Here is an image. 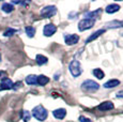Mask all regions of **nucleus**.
I'll return each mask as SVG.
<instances>
[{
    "label": "nucleus",
    "mask_w": 123,
    "mask_h": 122,
    "mask_svg": "<svg viewBox=\"0 0 123 122\" xmlns=\"http://www.w3.org/2000/svg\"><path fill=\"white\" fill-rule=\"evenodd\" d=\"M98 108L102 110V111H107V110H110L113 108V104L110 101H106V102H103L101 103L100 105L98 106Z\"/></svg>",
    "instance_id": "obj_10"
},
{
    "label": "nucleus",
    "mask_w": 123,
    "mask_h": 122,
    "mask_svg": "<svg viewBox=\"0 0 123 122\" xmlns=\"http://www.w3.org/2000/svg\"><path fill=\"white\" fill-rule=\"evenodd\" d=\"M81 88L84 89V90H86V91H89V92H93V91L98 90L100 85H98L96 81L88 79V80L84 81V83L81 84Z\"/></svg>",
    "instance_id": "obj_3"
},
{
    "label": "nucleus",
    "mask_w": 123,
    "mask_h": 122,
    "mask_svg": "<svg viewBox=\"0 0 123 122\" xmlns=\"http://www.w3.org/2000/svg\"><path fill=\"white\" fill-rule=\"evenodd\" d=\"M79 121L80 122H91V120L88 118H86V117H80L79 118Z\"/></svg>",
    "instance_id": "obj_24"
},
{
    "label": "nucleus",
    "mask_w": 123,
    "mask_h": 122,
    "mask_svg": "<svg viewBox=\"0 0 123 122\" xmlns=\"http://www.w3.org/2000/svg\"><path fill=\"white\" fill-rule=\"evenodd\" d=\"M0 75H1V73H0Z\"/></svg>",
    "instance_id": "obj_27"
},
{
    "label": "nucleus",
    "mask_w": 123,
    "mask_h": 122,
    "mask_svg": "<svg viewBox=\"0 0 123 122\" xmlns=\"http://www.w3.org/2000/svg\"><path fill=\"white\" fill-rule=\"evenodd\" d=\"M57 13V9L55 6H45L44 9H42L41 11V15L42 17L47 18V17H51Z\"/></svg>",
    "instance_id": "obj_4"
},
{
    "label": "nucleus",
    "mask_w": 123,
    "mask_h": 122,
    "mask_svg": "<svg viewBox=\"0 0 123 122\" xmlns=\"http://www.w3.org/2000/svg\"><path fill=\"white\" fill-rule=\"evenodd\" d=\"M117 98H123V91H120L117 93Z\"/></svg>",
    "instance_id": "obj_26"
},
{
    "label": "nucleus",
    "mask_w": 123,
    "mask_h": 122,
    "mask_svg": "<svg viewBox=\"0 0 123 122\" xmlns=\"http://www.w3.org/2000/svg\"><path fill=\"white\" fill-rule=\"evenodd\" d=\"M48 81H49V78L46 77L45 75H40V76H37V84H39L40 86H45Z\"/></svg>",
    "instance_id": "obj_17"
},
{
    "label": "nucleus",
    "mask_w": 123,
    "mask_h": 122,
    "mask_svg": "<svg viewBox=\"0 0 123 122\" xmlns=\"http://www.w3.org/2000/svg\"><path fill=\"white\" fill-rule=\"evenodd\" d=\"M30 117H31V115H30L29 111H27V110H23V120L25 122H28L30 120Z\"/></svg>",
    "instance_id": "obj_22"
},
{
    "label": "nucleus",
    "mask_w": 123,
    "mask_h": 122,
    "mask_svg": "<svg viewBox=\"0 0 123 122\" xmlns=\"http://www.w3.org/2000/svg\"><path fill=\"white\" fill-rule=\"evenodd\" d=\"M118 85H120V81L118 79H111V80H108L107 83L104 84V88L106 89H110V88H115Z\"/></svg>",
    "instance_id": "obj_14"
},
{
    "label": "nucleus",
    "mask_w": 123,
    "mask_h": 122,
    "mask_svg": "<svg viewBox=\"0 0 123 122\" xmlns=\"http://www.w3.org/2000/svg\"><path fill=\"white\" fill-rule=\"evenodd\" d=\"M119 10H120V6L119 4H116V3L109 4V6H107V8H106V12H107L108 14L116 13V12H118Z\"/></svg>",
    "instance_id": "obj_13"
},
{
    "label": "nucleus",
    "mask_w": 123,
    "mask_h": 122,
    "mask_svg": "<svg viewBox=\"0 0 123 122\" xmlns=\"http://www.w3.org/2000/svg\"><path fill=\"white\" fill-rule=\"evenodd\" d=\"M64 41L68 45H74L77 44L79 41V37L77 34H65L64 36Z\"/></svg>",
    "instance_id": "obj_6"
},
{
    "label": "nucleus",
    "mask_w": 123,
    "mask_h": 122,
    "mask_svg": "<svg viewBox=\"0 0 123 122\" xmlns=\"http://www.w3.org/2000/svg\"><path fill=\"white\" fill-rule=\"evenodd\" d=\"M26 33L29 37H33L35 34V28L34 27H26Z\"/></svg>",
    "instance_id": "obj_21"
},
{
    "label": "nucleus",
    "mask_w": 123,
    "mask_h": 122,
    "mask_svg": "<svg viewBox=\"0 0 123 122\" xmlns=\"http://www.w3.org/2000/svg\"><path fill=\"white\" fill-rule=\"evenodd\" d=\"M35 59H37V63L39 65H43L45 63H47V61H48V59L43 55H37V58H35Z\"/></svg>",
    "instance_id": "obj_18"
},
{
    "label": "nucleus",
    "mask_w": 123,
    "mask_h": 122,
    "mask_svg": "<svg viewBox=\"0 0 123 122\" xmlns=\"http://www.w3.org/2000/svg\"><path fill=\"white\" fill-rule=\"evenodd\" d=\"M53 115L54 117L57 119H63L65 116H67V110L63 109V108H59V109H56L53 111Z\"/></svg>",
    "instance_id": "obj_11"
},
{
    "label": "nucleus",
    "mask_w": 123,
    "mask_h": 122,
    "mask_svg": "<svg viewBox=\"0 0 123 122\" xmlns=\"http://www.w3.org/2000/svg\"><path fill=\"white\" fill-rule=\"evenodd\" d=\"M20 86H22V83H20V81H18V83H16L15 85H13V89H15V90H16V89H18Z\"/></svg>",
    "instance_id": "obj_25"
},
{
    "label": "nucleus",
    "mask_w": 123,
    "mask_h": 122,
    "mask_svg": "<svg viewBox=\"0 0 123 122\" xmlns=\"http://www.w3.org/2000/svg\"><path fill=\"white\" fill-rule=\"evenodd\" d=\"M1 9H2V11H4L6 13H11L12 11L14 10V6H12L11 3H3Z\"/></svg>",
    "instance_id": "obj_19"
},
{
    "label": "nucleus",
    "mask_w": 123,
    "mask_h": 122,
    "mask_svg": "<svg viewBox=\"0 0 123 122\" xmlns=\"http://www.w3.org/2000/svg\"><path fill=\"white\" fill-rule=\"evenodd\" d=\"M26 83L28 85H35V84H37V76H35V75H29V76L26 77Z\"/></svg>",
    "instance_id": "obj_15"
},
{
    "label": "nucleus",
    "mask_w": 123,
    "mask_h": 122,
    "mask_svg": "<svg viewBox=\"0 0 123 122\" xmlns=\"http://www.w3.org/2000/svg\"><path fill=\"white\" fill-rule=\"evenodd\" d=\"M93 75L96 77V78H98V79H103L104 76H105L104 72L102 71L101 69H94L93 70Z\"/></svg>",
    "instance_id": "obj_20"
},
{
    "label": "nucleus",
    "mask_w": 123,
    "mask_h": 122,
    "mask_svg": "<svg viewBox=\"0 0 123 122\" xmlns=\"http://www.w3.org/2000/svg\"><path fill=\"white\" fill-rule=\"evenodd\" d=\"M107 27L109 28H120V27H123V20H113V22H110V23H107Z\"/></svg>",
    "instance_id": "obj_16"
},
{
    "label": "nucleus",
    "mask_w": 123,
    "mask_h": 122,
    "mask_svg": "<svg viewBox=\"0 0 123 122\" xmlns=\"http://www.w3.org/2000/svg\"><path fill=\"white\" fill-rule=\"evenodd\" d=\"M94 23L95 20H92V19H82L78 23V29L79 31H85V30H88L90 28H92L94 26Z\"/></svg>",
    "instance_id": "obj_5"
},
{
    "label": "nucleus",
    "mask_w": 123,
    "mask_h": 122,
    "mask_svg": "<svg viewBox=\"0 0 123 122\" xmlns=\"http://www.w3.org/2000/svg\"><path fill=\"white\" fill-rule=\"evenodd\" d=\"M57 31V27L53 24H47L44 26V29H43V32H44V36L45 37H51L54 33Z\"/></svg>",
    "instance_id": "obj_7"
},
{
    "label": "nucleus",
    "mask_w": 123,
    "mask_h": 122,
    "mask_svg": "<svg viewBox=\"0 0 123 122\" xmlns=\"http://www.w3.org/2000/svg\"><path fill=\"white\" fill-rule=\"evenodd\" d=\"M102 10L101 9H98L96 11H92V12H88L85 14V17L86 19H92V20H95V18H98V16L101 15Z\"/></svg>",
    "instance_id": "obj_9"
},
{
    "label": "nucleus",
    "mask_w": 123,
    "mask_h": 122,
    "mask_svg": "<svg viewBox=\"0 0 123 122\" xmlns=\"http://www.w3.org/2000/svg\"><path fill=\"white\" fill-rule=\"evenodd\" d=\"M47 115H48L47 114V110L45 109L42 105H37V107H34V108L32 109V116L39 121L46 120Z\"/></svg>",
    "instance_id": "obj_1"
},
{
    "label": "nucleus",
    "mask_w": 123,
    "mask_h": 122,
    "mask_svg": "<svg viewBox=\"0 0 123 122\" xmlns=\"http://www.w3.org/2000/svg\"><path fill=\"white\" fill-rule=\"evenodd\" d=\"M15 32H16L15 29H8V30H6V31L3 33V36H4V37H11V36H13Z\"/></svg>",
    "instance_id": "obj_23"
},
{
    "label": "nucleus",
    "mask_w": 123,
    "mask_h": 122,
    "mask_svg": "<svg viewBox=\"0 0 123 122\" xmlns=\"http://www.w3.org/2000/svg\"><path fill=\"white\" fill-rule=\"evenodd\" d=\"M68 69H70L71 74H72L74 77H78L79 75L81 74V72H82L81 67H80V63H79L77 60H73V61H71Z\"/></svg>",
    "instance_id": "obj_2"
},
{
    "label": "nucleus",
    "mask_w": 123,
    "mask_h": 122,
    "mask_svg": "<svg viewBox=\"0 0 123 122\" xmlns=\"http://www.w3.org/2000/svg\"><path fill=\"white\" fill-rule=\"evenodd\" d=\"M104 32H105V29H101V30H98V31H95L93 34H91L88 39H87V41H86V43H90V42H92V41H94L95 39H98V37L101 36V34H103Z\"/></svg>",
    "instance_id": "obj_12"
},
{
    "label": "nucleus",
    "mask_w": 123,
    "mask_h": 122,
    "mask_svg": "<svg viewBox=\"0 0 123 122\" xmlns=\"http://www.w3.org/2000/svg\"><path fill=\"white\" fill-rule=\"evenodd\" d=\"M13 85L14 84L12 83V80L10 78H3L2 81L0 83V90H9V89H12L13 88Z\"/></svg>",
    "instance_id": "obj_8"
}]
</instances>
